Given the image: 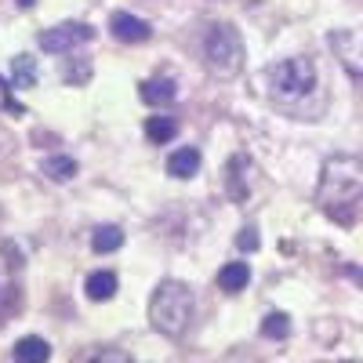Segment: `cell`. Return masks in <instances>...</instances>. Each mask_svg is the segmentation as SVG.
<instances>
[{
	"instance_id": "cell-1",
	"label": "cell",
	"mask_w": 363,
	"mask_h": 363,
	"mask_svg": "<svg viewBox=\"0 0 363 363\" xmlns=\"http://www.w3.org/2000/svg\"><path fill=\"white\" fill-rule=\"evenodd\" d=\"M363 196V160L352 153H335L320 167V186H316V203L342 222H349L352 203Z\"/></svg>"
},
{
	"instance_id": "cell-2",
	"label": "cell",
	"mask_w": 363,
	"mask_h": 363,
	"mask_svg": "<svg viewBox=\"0 0 363 363\" xmlns=\"http://www.w3.org/2000/svg\"><path fill=\"white\" fill-rule=\"evenodd\" d=\"M193 291L189 284L182 280H164L153 298H149V323H153V330H160L164 338H178L186 335V327L193 320Z\"/></svg>"
},
{
	"instance_id": "cell-3",
	"label": "cell",
	"mask_w": 363,
	"mask_h": 363,
	"mask_svg": "<svg viewBox=\"0 0 363 363\" xmlns=\"http://www.w3.org/2000/svg\"><path fill=\"white\" fill-rule=\"evenodd\" d=\"M203 58H207V69L218 80L236 77L240 66H244V40H240V29L229 26V22H215L207 40H203Z\"/></svg>"
},
{
	"instance_id": "cell-4",
	"label": "cell",
	"mask_w": 363,
	"mask_h": 363,
	"mask_svg": "<svg viewBox=\"0 0 363 363\" xmlns=\"http://www.w3.org/2000/svg\"><path fill=\"white\" fill-rule=\"evenodd\" d=\"M269 84L280 102H298L316 87V62L313 58H287L269 69Z\"/></svg>"
},
{
	"instance_id": "cell-5",
	"label": "cell",
	"mask_w": 363,
	"mask_h": 363,
	"mask_svg": "<svg viewBox=\"0 0 363 363\" xmlns=\"http://www.w3.org/2000/svg\"><path fill=\"white\" fill-rule=\"evenodd\" d=\"M40 48L48 55H66L87 40H95V29H91L87 22H62V26H55V29H44V33L37 37Z\"/></svg>"
},
{
	"instance_id": "cell-6",
	"label": "cell",
	"mask_w": 363,
	"mask_h": 363,
	"mask_svg": "<svg viewBox=\"0 0 363 363\" xmlns=\"http://www.w3.org/2000/svg\"><path fill=\"white\" fill-rule=\"evenodd\" d=\"M251 171H255V160L247 153H236L229 160V167H225V193H229V200L244 203L251 196Z\"/></svg>"
},
{
	"instance_id": "cell-7",
	"label": "cell",
	"mask_w": 363,
	"mask_h": 363,
	"mask_svg": "<svg viewBox=\"0 0 363 363\" xmlns=\"http://www.w3.org/2000/svg\"><path fill=\"white\" fill-rule=\"evenodd\" d=\"M109 29H113V37L120 44H145L149 37H153V26H149L145 18H135L128 11H116L109 18Z\"/></svg>"
},
{
	"instance_id": "cell-8",
	"label": "cell",
	"mask_w": 363,
	"mask_h": 363,
	"mask_svg": "<svg viewBox=\"0 0 363 363\" xmlns=\"http://www.w3.org/2000/svg\"><path fill=\"white\" fill-rule=\"evenodd\" d=\"M200 149H193V145H186V149H178V153H171L167 157V174L171 178H193L196 171H200Z\"/></svg>"
},
{
	"instance_id": "cell-9",
	"label": "cell",
	"mask_w": 363,
	"mask_h": 363,
	"mask_svg": "<svg viewBox=\"0 0 363 363\" xmlns=\"http://www.w3.org/2000/svg\"><path fill=\"white\" fill-rule=\"evenodd\" d=\"M247 284H251V265L247 262H229V265L218 269V287L222 291L236 294V291H244Z\"/></svg>"
},
{
	"instance_id": "cell-10",
	"label": "cell",
	"mask_w": 363,
	"mask_h": 363,
	"mask_svg": "<svg viewBox=\"0 0 363 363\" xmlns=\"http://www.w3.org/2000/svg\"><path fill=\"white\" fill-rule=\"evenodd\" d=\"M142 99H145L149 106H167V102H174V99H178V87H174V80H171V77L145 80V84H142Z\"/></svg>"
},
{
	"instance_id": "cell-11",
	"label": "cell",
	"mask_w": 363,
	"mask_h": 363,
	"mask_svg": "<svg viewBox=\"0 0 363 363\" xmlns=\"http://www.w3.org/2000/svg\"><path fill=\"white\" fill-rule=\"evenodd\" d=\"M37 84V58L33 55H15L11 58V87L29 91Z\"/></svg>"
},
{
	"instance_id": "cell-12",
	"label": "cell",
	"mask_w": 363,
	"mask_h": 363,
	"mask_svg": "<svg viewBox=\"0 0 363 363\" xmlns=\"http://www.w3.org/2000/svg\"><path fill=\"white\" fill-rule=\"evenodd\" d=\"M48 359H51V345L44 338L29 335L15 345V363H48Z\"/></svg>"
},
{
	"instance_id": "cell-13",
	"label": "cell",
	"mask_w": 363,
	"mask_h": 363,
	"mask_svg": "<svg viewBox=\"0 0 363 363\" xmlns=\"http://www.w3.org/2000/svg\"><path fill=\"white\" fill-rule=\"evenodd\" d=\"M178 135V120L174 116H149L145 120V138L153 145H167Z\"/></svg>"
},
{
	"instance_id": "cell-14",
	"label": "cell",
	"mask_w": 363,
	"mask_h": 363,
	"mask_svg": "<svg viewBox=\"0 0 363 363\" xmlns=\"http://www.w3.org/2000/svg\"><path fill=\"white\" fill-rule=\"evenodd\" d=\"M116 294V272L102 269V272H91L87 277V298L91 301H109Z\"/></svg>"
},
{
	"instance_id": "cell-15",
	"label": "cell",
	"mask_w": 363,
	"mask_h": 363,
	"mask_svg": "<svg viewBox=\"0 0 363 363\" xmlns=\"http://www.w3.org/2000/svg\"><path fill=\"white\" fill-rule=\"evenodd\" d=\"M120 244H124V233H120L116 225H99V229H95V236H91V247H95L99 255L120 251Z\"/></svg>"
},
{
	"instance_id": "cell-16",
	"label": "cell",
	"mask_w": 363,
	"mask_h": 363,
	"mask_svg": "<svg viewBox=\"0 0 363 363\" xmlns=\"http://www.w3.org/2000/svg\"><path fill=\"white\" fill-rule=\"evenodd\" d=\"M44 174L51 182H69V178H77V160L73 157H48L44 160Z\"/></svg>"
},
{
	"instance_id": "cell-17",
	"label": "cell",
	"mask_w": 363,
	"mask_h": 363,
	"mask_svg": "<svg viewBox=\"0 0 363 363\" xmlns=\"http://www.w3.org/2000/svg\"><path fill=\"white\" fill-rule=\"evenodd\" d=\"M291 335V320H287V313H269L265 320H262V338H287Z\"/></svg>"
},
{
	"instance_id": "cell-18",
	"label": "cell",
	"mask_w": 363,
	"mask_h": 363,
	"mask_svg": "<svg viewBox=\"0 0 363 363\" xmlns=\"http://www.w3.org/2000/svg\"><path fill=\"white\" fill-rule=\"evenodd\" d=\"M80 363H135L124 349H95V352H87Z\"/></svg>"
},
{
	"instance_id": "cell-19",
	"label": "cell",
	"mask_w": 363,
	"mask_h": 363,
	"mask_svg": "<svg viewBox=\"0 0 363 363\" xmlns=\"http://www.w3.org/2000/svg\"><path fill=\"white\" fill-rule=\"evenodd\" d=\"M236 244H240V251H258V229H255V225H247V229H240V236H236Z\"/></svg>"
},
{
	"instance_id": "cell-20",
	"label": "cell",
	"mask_w": 363,
	"mask_h": 363,
	"mask_svg": "<svg viewBox=\"0 0 363 363\" xmlns=\"http://www.w3.org/2000/svg\"><path fill=\"white\" fill-rule=\"evenodd\" d=\"M87 77H91V66H87V62H77V66L69 62V66H66V80H69V84H87Z\"/></svg>"
},
{
	"instance_id": "cell-21",
	"label": "cell",
	"mask_w": 363,
	"mask_h": 363,
	"mask_svg": "<svg viewBox=\"0 0 363 363\" xmlns=\"http://www.w3.org/2000/svg\"><path fill=\"white\" fill-rule=\"evenodd\" d=\"M0 106H4L8 113H15V116H18V113H26V109H22V106L15 102V95H11V87H8L4 80H0Z\"/></svg>"
},
{
	"instance_id": "cell-22",
	"label": "cell",
	"mask_w": 363,
	"mask_h": 363,
	"mask_svg": "<svg viewBox=\"0 0 363 363\" xmlns=\"http://www.w3.org/2000/svg\"><path fill=\"white\" fill-rule=\"evenodd\" d=\"M18 4H22V8L29 11V8H33V4H37V0H18Z\"/></svg>"
},
{
	"instance_id": "cell-23",
	"label": "cell",
	"mask_w": 363,
	"mask_h": 363,
	"mask_svg": "<svg viewBox=\"0 0 363 363\" xmlns=\"http://www.w3.org/2000/svg\"><path fill=\"white\" fill-rule=\"evenodd\" d=\"M345 363H352V359H345Z\"/></svg>"
}]
</instances>
